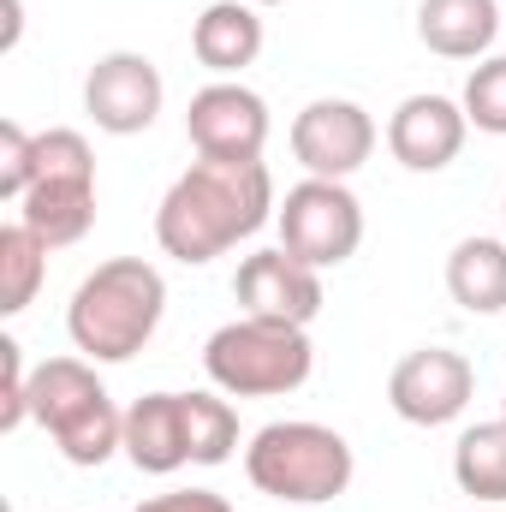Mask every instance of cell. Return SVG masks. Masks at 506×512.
Listing matches in <instances>:
<instances>
[{
	"instance_id": "obj_1",
	"label": "cell",
	"mask_w": 506,
	"mask_h": 512,
	"mask_svg": "<svg viewBox=\"0 0 506 512\" xmlns=\"http://www.w3.org/2000/svg\"><path fill=\"white\" fill-rule=\"evenodd\" d=\"M274 209L280 203H274L268 161H203L197 155L155 209V245L185 268H203L233 245L256 239L274 221Z\"/></svg>"
},
{
	"instance_id": "obj_2",
	"label": "cell",
	"mask_w": 506,
	"mask_h": 512,
	"mask_svg": "<svg viewBox=\"0 0 506 512\" xmlns=\"http://www.w3.org/2000/svg\"><path fill=\"white\" fill-rule=\"evenodd\" d=\"M161 316H167L161 268L143 256H108L78 280V292L66 304V334H72L78 358H90V364H131L155 340Z\"/></svg>"
},
{
	"instance_id": "obj_3",
	"label": "cell",
	"mask_w": 506,
	"mask_h": 512,
	"mask_svg": "<svg viewBox=\"0 0 506 512\" xmlns=\"http://www.w3.org/2000/svg\"><path fill=\"white\" fill-rule=\"evenodd\" d=\"M245 477H251L256 495L280 501V507H328L352 489L358 477V459H352V441L328 423H310V417H286V423H262L245 447Z\"/></svg>"
},
{
	"instance_id": "obj_4",
	"label": "cell",
	"mask_w": 506,
	"mask_h": 512,
	"mask_svg": "<svg viewBox=\"0 0 506 512\" xmlns=\"http://www.w3.org/2000/svg\"><path fill=\"white\" fill-rule=\"evenodd\" d=\"M30 417L78 471H96L126 453V411L114 405L90 358H42L30 370Z\"/></svg>"
},
{
	"instance_id": "obj_5",
	"label": "cell",
	"mask_w": 506,
	"mask_h": 512,
	"mask_svg": "<svg viewBox=\"0 0 506 512\" xmlns=\"http://www.w3.org/2000/svg\"><path fill=\"white\" fill-rule=\"evenodd\" d=\"M203 376H209V387H221L227 399H280V393H298L316 376L310 328L239 316V322H227V328L209 334Z\"/></svg>"
},
{
	"instance_id": "obj_6",
	"label": "cell",
	"mask_w": 506,
	"mask_h": 512,
	"mask_svg": "<svg viewBox=\"0 0 506 512\" xmlns=\"http://www.w3.org/2000/svg\"><path fill=\"white\" fill-rule=\"evenodd\" d=\"M18 221L48 251H66L96 227V155H90L84 131L72 126L36 131V179L18 197Z\"/></svg>"
},
{
	"instance_id": "obj_7",
	"label": "cell",
	"mask_w": 506,
	"mask_h": 512,
	"mask_svg": "<svg viewBox=\"0 0 506 512\" xmlns=\"http://www.w3.org/2000/svg\"><path fill=\"white\" fill-rule=\"evenodd\" d=\"M274 227H280V251H292L310 268H340L364 245V203L352 197L346 179H310L304 173L280 197Z\"/></svg>"
},
{
	"instance_id": "obj_8",
	"label": "cell",
	"mask_w": 506,
	"mask_h": 512,
	"mask_svg": "<svg viewBox=\"0 0 506 512\" xmlns=\"http://www.w3.org/2000/svg\"><path fill=\"white\" fill-rule=\"evenodd\" d=\"M477 393V370L465 352L453 346H417L393 364L387 376V405L411 423V429H441V423H459L465 405Z\"/></svg>"
},
{
	"instance_id": "obj_9",
	"label": "cell",
	"mask_w": 506,
	"mask_h": 512,
	"mask_svg": "<svg viewBox=\"0 0 506 512\" xmlns=\"http://www.w3.org/2000/svg\"><path fill=\"white\" fill-rule=\"evenodd\" d=\"M268 131H274L268 102L256 96L251 84H239V78L203 84L191 96V108H185V137H191V149L203 161H262Z\"/></svg>"
},
{
	"instance_id": "obj_10",
	"label": "cell",
	"mask_w": 506,
	"mask_h": 512,
	"mask_svg": "<svg viewBox=\"0 0 506 512\" xmlns=\"http://www.w3.org/2000/svg\"><path fill=\"white\" fill-rule=\"evenodd\" d=\"M292 155L310 179H352L376 155V120L370 108L346 96H316L292 120Z\"/></svg>"
},
{
	"instance_id": "obj_11",
	"label": "cell",
	"mask_w": 506,
	"mask_h": 512,
	"mask_svg": "<svg viewBox=\"0 0 506 512\" xmlns=\"http://www.w3.org/2000/svg\"><path fill=\"white\" fill-rule=\"evenodd\" d=\"M167 102V84H161V66L137 48H114L90 66L84 78V114L96 120V131L108 137H137V131L155 126Z\"/></svg>"
},
{
	"instance_id": "obj_12",
	"label": "cell",
	"mask_w": 506,
	"mask_h": 512,
	"mask_svg": "<svg viewBox=\"0 0 506 512\" xmlns=\"http://www.w3.org/2000/svg\"><path fill=\"white\" fill-rule=\"evenodd\" d=\"M233 298L245 316H262V322H286V328H310L322 316V268L298 262L292 251H251L233 274Z\"/></svg>"
},
{
	"instance_id": "obj_13",
	"label": "cell",
	"mask_w": 506,
	"mask_h": 512,
	"mask_svg": "<svg viewBox=\"0 0 506 512\" xmlns=\"http://www.w3.org/2000/svg\"><path fill=\"white\" fill-rule=\"evenodd\" d=\"M471 137V120L453 96H435V90H417L405 96L393 114H387V155L405 167V173H441L459 161Z\"/></svg>"
},
{
	"instance_id": "obj_14",
	"label": "cell",
	"mask_w": 506,
	"mask_h": 512,
	"mask_svg": "<svg viewBox=\"0 0 506 512\" xmlns=\"http://www.w3.org/2000/svg\"><path fill=\"white\" fill-rule=\"evenodd\" d=\"M262 42H268L262 6H251V0H215V6H203V18L191 24V54H197V66L215 72V78H239L245 66H256Z\"/></svg>"
},
{
	"instance_id": "obj_15",
	"label": "cell",
	"mask_w": 506,
	"mask_h": 512,
	"mask_svg": "<svg viewBox=\"0 0 506 512\" xmlns=\"http://www.w3.org/2000/svg\"><path fill=\"white\" fill-rule=\"evenodd\" d=\"M126 459L143 477H173L191 465L185 441V393H143L126 411Z\"/></svg>"
},
{
	"instance_id": "obj_16",
	"label": "cell",
	"mask_w": 506,
	"mask_h": 512,
	"mask_svg": "<svg viewBox=\"0 0 506 512\" xmlns=\"http://www.w3.org/2000/svg\"><path fill=\"white\" fill-rule=\"evenodd\" d=\"M501 36V0H423L417 42L441 60H489Z\"/></svg>"
},
{
	"instance_id": "obj_17",
	"label": "cell",
	"mask_w": 506,
	"mask_h": 512,
	"mask_svg": "<svg viewBox=\"0 0 506 512\" xmlns=\"http://www.w3.org/2000/svg\"><path fill=\"white\" fill-rule=\"evenodd\" d=\"M447 298L465 316H501L506 310V239L471 233L447 256Z\"/></svg>"
},
{
	"instance_id": "obj_18",
	"label": "cell",
	"mask_w": 506,
	"mask_h": 512,
	"mask_svg": "<svg viewBox=\"0 0 506 512\" xmlns=\"http://www.w3.org/2000/svg\"><path fill=\"white\" fill-rule=\"evenodd\" d=\"M453 483L477 507H506V417L471 423L453 447Z\"/></svg>"
},
{
	"instance_id": "obj_19",
	"label": "cell",
	"mask_w": 506,
	"mask_h": 512,
	"mask_svg": "<svg viewBox=\"0 0 506 512\" xmlns=\"http://www.w3.org/2000/svg\"><path fill=\"white\" fill-rule=\"evenodd\" d=\"M42 280H48V245L24 221L0 227V316H24Z\"/></svg>"
},
{
	"instance_id": "obj_20",
	"label": "cell",
	"mask_w": 506,
	"mask_h": 512,
	"mask_svg": "<svg viewBox=\"0 0 506 512\" xmlns=\"http://www.w3.org/2000/svg\"><path fill=\"white\" fill-rule=\"evenodd\" d=\"M185 441H191V465H227L239 447V411L221 387H197L185 393Z\"/></svg>"
},
{
	"instance_id": "obj_21",
	"label": "cell",
	"mask_w": 506,
	"mask_h": 512,
	"mask_svg": "<svg viewBox=\"0 0 506 512\" xmlns=\"http://www.w3.org/2000/svg\"><path fill=\"white\" fill-rule=\"evenodd\" d=\"M459 108H465V120L477 131L506 137V54H489V60L471 66V78L459 90Z\"/></svg>"
},
{
	"instance_id": "obj_22",
	"label": "cell",
	"mask_w": 506,
	"mask_h": 512,
	"mask_svg": "<svg viewBox=\"0 0 506 512\" xmlns=\"http://www.w3.org/2000/svg\"><path fill=\"white\" fill-rule=\"evenodd\" d=\"M36 179V131H24L18 120H0V197L18 203Z\"/></svg>"
},
{
	"instance_id": "obj_23",
	"label": "cell",
	"mask_w": 506,
	"mask_h": 512,
	"mask_svg": "<svg viewBox=\"0 0 506 512\" xmlns=\"http://www.w3.org/2000/svg\"><path fill=\"white\" fill-rule=\"evenodd\" d=\"M0 376H6V387H0V429L12 435L30 417V370H24V346L18 340H0Z\"/></svg>"
},
{
	"instance_id": "obj_24",
	"label": "cell",
	"mask_w": 506,
	"mask_h": 512,
	"mask_svg": "<svg viewBox=\"0 0 506 512\" xmlns=\"http://www.w3.org/2000/svg\"><path fill=\"white\" fill-rule=\"evenodd\" d=\"M131 512H233V501L215 495V489H167V495L137 501Z\"/></svg>"
},
{
	"instance_id": "obj_25",
	"label": "cell",
	"mask_w": 506,
	"mask_h": 512,
	"mask_svg": "<svg viewBox=\"0 0 506 512\" xmlns=\"http://www.w3.org/2000/svg\"><path fill=\"white\" fill-rule=\"evenodd\" d=\"M6 6V36H0V48H18V36H24V0H0Z\"/></svg>"
},
{
	"instance_id": "obj_26",
	"label": "cell",
	"mask_w": 506,
	"mask_h": 512,
	"mask_svg": "<svg viewBox=\"0 0 506 512\" xmlns=\"http://www.w3.org/2000/svg\"><path fill=\"white\" fill-rule=\"evenodd\" d=\"M251 6H280V0H251Z\"/></svg>"
},
{
	"instance_id": "obj_27",
	"label": "cell",
	"mask_w": 506,
	"mask_h": 512,
	"mask_svg": "<svg viewBox=\"0 0 506 512\" xmlns=\"http://www.w3.org/2000/svg\"><path fill=\"white\" fill-rule=\"evenodd\" d=\"M501 417H506V393H501Z\"/></svg>"
},
{
	"instance_id": "obj_28",
	"label": "cell",
	"mask_w": 506,
	"mask_h": 512,
	"mask_svg": "<svg viewBox=\"0 0 506 512\" xmlns=\"http://www.w3.org/2000/svg\"><path fill=\"white\" fill-rule=\"evenodd\" d=\"M286 512H304V507H286Z\"/></svg>"
},
{
	"instance_id": "obj_29",
	"label": "cell",
	"mask_w": 506,
	"mask_h": 512,
	"mask_svg": "<svg viewBox=\"0 0 506 512\" xmlns=\"http://www.w3.org/2000/svg\"><path fill=\"white\" fill-rule=\"evenodd\" d=\"M501 221H506V203H501Z\"/></svg>"
}]
</instances>
